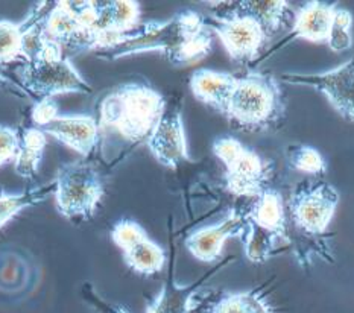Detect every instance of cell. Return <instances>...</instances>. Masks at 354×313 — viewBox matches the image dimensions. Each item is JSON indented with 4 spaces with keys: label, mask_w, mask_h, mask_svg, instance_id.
<instances>
[{
    "label": "cell",
    "mask_w": 354,
    "mask_h": 313,
    "mask_svg": "<svg viewBox=\"0 0 354 313\" xmlns=\"http://www.w3.org/2000/svg\"><path fill=\"white\" fill-rule=\"evenodd\" d=\"M227 11L234 14L248 15V17L259 21L269 37L279 32L286 23V15L289 12V3L286 0H245V2L228 3Z\"/></svg>",
    "instance_id": "cell-19"
},
{
    "label": "cell",
    "mask_w": 354,
    "mask_h": 313,
    "mask_svg": "<svg viewBox=\"0 0 354 313\" xmlns=\"http://www.w3.org/2000/svg\"><path fill=\"white\" fill-rule=\"evenodd\" d=\"M146 236H148V233L145 231V228L133 219H120L119 222L114 224L111 231L113 242L122 251L129 248L137 240L146 238Z\"/></svg>",
    "instance_id": "cell-27"
},
{
    "label": "cell",
    "mask_w": 354,
    "mask_h": 313,
    "mask_svg": "<svg viewBox=\"0 0 354 313\" xmlns=\"http://www.w3.org/2000/svg\"><path fill=\"white\" fill-rule=\"evenodd\" d=\"M0 260L3 263L0 268V295L8 298L26 295L32 278L26 258L15 251H6L0 254Z\"/></svg>",
    "instance_id": "cell-22"
},
{
    "label": "cell",
    "mask_w": 354,
    "mask_h": 313,
    "mask_svg": "<svg viewBox=\"0 0 354 313\" xmlns=\"http://www.w3.org/2000/svg\"><path fill=\"white\" fill-rule=\"evenodd\" d=\"M213 154L225 166V189L234 196L257 198L274 178L272 160L245 146L233 135H221L213 142Z\"/></svg>",
    "instance_id": "cell-6"
},
{
    "label": "cell",
    "mask_w": 354,
    "mask_h": 313,
    "mask_svg": "<svg viewBox=\"0 0 354 313\" xmlns=\"http://www.w3.org/2000/svg\"><path fill=\"white\" fill-rule=\"evenodd\" d=\"M212 43L213 34L204 15L184 10L165 21L140 23L134 30L120 35L111 48L97 52V57L114 61L143 52H160L169 63L187 66L209 55Z\"/></svg>",
    "instance_id": "cell-2"
},
{
    "label": "cell",
    "mask_w": 354,
    "mask_h": 313,
    "mask_svg": "<svg viewBox=\"0 0 354 313\" xmlns=\"http://www.w3.org/2000/svg\"><path fill=\"white\" fill-rule=\"evenodd\" d=\"M41 131L82 157L97 149V120L88 114H58Z\"/></svg>",
    "instance_id": "cell-13"
},
{
    "label": "cell",
    "mask_w": 354,
    "mask_h": 313,
    "mask_svg": "<svg viewBox=\"0 0 354 313\" xmlns=\"http://www.w3.org/2000/svg\"><path fill=\"white\" fill-rule=\"evenodd\" d=\"M15 73L23 87L41 99L66 93H91V87L73 67L71 58L63 57L61 46L50 38L44 48Z\"/></svg>",
    "instance_id": "cell-5"
},
{
    "label": "cell",
    "mask_w": 354,
    "mask_h": 313,
    "mask_svg": "<svg viewBox=\"0 0 354 313\" xmlns=\"http://www.w3.org/2000/svg\"><path fill=\"white\" fill-rule=\"evenodd\" d=\"M225 117L236 131L248 134L268 133L281 126L286 119V97L279 79L259 70L237 76Z\"/></svg>",
    "instance_id": "cell-3"
},
{
    "label": "cell",
    "mask_w": 354,
    "mask_h": 313,
    "mask_svg": "<svg viewBox=\"0 0 354 313\" xmlns=\"http://www.w3.org/2000/svg\"><path fill=\"white\" fill-rule=\"evenodd\" d=\"M353 14L345 8H336L327 38V46L333 52H345L353 48Z\"/></svg>",
    "instance_id": "cell-25"
},
{
    "label": "cell",
    "mask_w": 354,
    "mask_h": 313,
    "mask_svg": "<svg viewBox=\"0 0 354 313\" xmlns=\"http://www.w3.org/2000/svg\"><path fill=\"white\" fill-rule=\"evenodd\" d=\"M237 84V76L212 68H198L190 76V90L199 102L224 114Z\"/></svg>",
    "instance_id": "cell-16"
},
{
    "label": "cell",
    "mask_w": 354,
    "mask_h": 313,
    "mask_svg": "<svg viewBox=\"0 0 354 313\" xmlns=\"http://www.w3.org/2000/svg\"><path fill=\"white\" fill-rule=\"evenodd\" d=\"M25 25L0 20V64L11 63L21 57Z\"/></svg>",
    "instance_id": "cell-26"
},
{
    "label": "cell",
    "mask_w": 354,
    "mask_h": 313,
    "mask_svg": "<svg viewBox=\"0 0 354 313\" xmlns=\"http://www.w3.org/2000/svg\"><path fill=\"white\" fill-rule=\"evenodd\" d=\"M97 20L95 30L104 35L105 49L111 48L118 38L128 34L140 25V3L133 0H118V2H96Z\"/></svg>",
    "instance_id": "cell-14"
},
{
    "label": "cell",
    "mask_w": 354,
    "mask_h": 313,
    "mask_svg": "<svg viewBox=\"0 0 354 313\" xmlns=\"http://www.w3.org/2000/svg\"><path fill=\"white\" fill-rule=\"evenodd\" d=\"M58 105L52 97L40 99V102H37L32 108V120L38 128H44L48 124L58 116Z\"/></svg>",
    "instance_id": "cell-29"
},
{
    "label": "cell",
    "mask_w": 354,
    "mask_h": 313,
    "mask_svg": "<svg viewBox=\"0 0 354 313\" xmlns=\"http://www.w3.org/2000/svg\"><path fill=\"white\" fill-rule=\"evenodd\" d=\"M286 162L292 171L322 177L327 172V162L321 152L309 144H290L286 148Z\"/></svg>",
    "instance_id": "cell-24"
},
{
    "label": "cell",
    "mask_w": 354,
    "mask_h": 313,
    "mask_svg": "<svg viewBox=\"0 0 354 313\" xmlns=\"http://www.w3.org/2000/svg\"><path fill=\"white\" fill-rule=\"evenodd\" d=\"M205 25L219 37L230 58L237 64L256 59L271 38L259 21L227 10L210 14L205 17Z\"/></svg>",
    "instance_id": "cell-9"
},
{
    "label": "cell",
    "mask_w": 354,
    "mask_h": 313,
    "mask_svg": "<svg viewBox=\"0 0 354 313\" xmlns=\"http://www.w3.org/2000/svg\"><path fill=\"white\" fill-rule=\"evenodd\" d=\"M166 99L151 84L128 81L111 88L99 106L97 151L114 167L146 143L166 110Z\"/></svg>",
    "instance_id": "cell-1"
},
{
    "label": "cell",
    "mask_w": 354,
    "mask_h": 313,
    "mask_svg": "<svg viewBox=\"0 0 354 313\" xmlns=\"http://www.w3.org/2000/svg\"><path fill=\"white\" fill-rule=\"evenodd\" d=\"M234 257H228L224 262H221L219 266H214V268L204 274V276L196 280L195 283L181 286L175 281L174 276L167 278L166 283L161 287L160 294L148 303L146 306V313H190L192 306H194L195 295L204 286L207 280H210L214 274L221 271L224 266L228 265V262H233Z\"/></svg>",
    "instance_id": "cell-17"
},
{
    "label": "cell",
    "mask_w": 354,
    "mask_h": 313,
    "mask_svg": "<svg viewBox=\"0 0 354 313\" xmlns=\"http://www.w3.org/2000/svg\"><path fill=\"white\" fill-rule=\"evenodd\" d=\"M19 149V134L12 128L0 125V167L14 162Z\"/></svg>",
    "instance_id": "cell-28"
},
{
    "label": "cell",
    "mask_w": 354,
    "mask_h": 313,
    "mask_svg": "<svg viewBox=\"0 0 354 313\" xmlns=\"http://www.w3.org/2000/svg\"><path fill=\"white\" fill-rule=\"evenodd\" d=\"M105 193L101 173L95 164L84 160L63 164L55 178L58 211L72 220H90Z\"/></svg>",
    "instance_id": "cell-7"
},
{
    "label": "cell",
    "mask_w": 354,
    "mask_h": 313,
    "mask_svg": "<svg viewBox=\"0 0 354 313\" xmlns=\"http://www.w3.org/2000/svg\"><path fill=\"white\" fill-rule=\"evenodd\" d=\"M336 8V2H321V0H310V2L304 3L297 11L290 35L284 38L281 46L288 44L290 40H295V38L326 44Z\"/></svg>",
    "instance_id": "cell-15"
},
{
    "label": "cell",
    "mask_w": 354,
    "mask_h": 313,
    "mask_svg": "<svg viewBox=\"0 0 354 313\" xmlns=\"http://www.w3.org/2000/svg\"><path fill=\"white\" fill-rule=\"evenodd\" d=\"M48 139L40 128H28L19 139V149L14 158V172L21 178L32 180L44 155Z\"/></svg>",
    "instance_id": "cell-21"
},
{
    "label": "cell",
    "mask_w": 354,
    "mask_h": 313,
    "mask_svg": "<svg viewBox=\"0 0 354 313\" xmlns=\"http://www.w3.org/2000/svg\"><path fill=\"white\" fill-rule=\"evenodd\" d=\"M245 211V256L252 263H265L277 251L292 243L288 234L286 205L283 195L272 187L263 190Z\"/></svg>",
    "instance_id": "cell-4"
},
{
    "label": "cell",
    "mask_w": 354,
    "mask_h": 313,
    "mask_svg": "<svg viewBox=\"0 0 354 313\" xmlns=\"http://www.w3.org/2000/svg\"><path fill=\"white\" fill-rule=\"evenodd\" d=\"M146 146L153 158L169 169H176L184 162H192L180 104L166 105L163 116L146 140Z\"/></svg>",
    "instance_id": "cell-11"
},
{
    "label": "cell",
    "mask_w": 354,
    "mask_h": 313,
    "mask_svg": "<svg viewBox=\"0 0 354 313\" xmlns=\"http://www.w3.org/2000/svg\"><path fill=\"white\" fill-rule=\"evenodd\" d=\"M281 81L319 91L342 119L354 124V58L333 70L317 75L284 73Z\"/></svg>",
    "instance_id": "cell-10"
},
{
    "label": "cell",
    "mask_w": 354,
    "mask_h": 313,
    "mask_svg": "<svg viewBox=\"0 0 354 313\" xmlns=\"http://www.w3.org/2000/svg\"><path fill=\"white\" fill-rule=\"evenodd\" d=\"M337 204L339 193L330 182L307 180L294 189L288 207L297 231L315 238L327 231Z\"/></svg>",
    "instance_id": "cell-8"
},
{
    "label": "cell",
    "mask_w": 354,
    "mask_h": 313,
    "mask_svg": "<svg viewBox=\"0 0 354 313\" xmlns=\"http://www.w3.org/2000/svg\"><path fill=\"white\" fill-rule=\"evenodd\" d=\"M190 313H275L261 289L245 292H214L198 306H192Z\"/></svg>",
    "instance_id": "cell-18"
},
{
    "label": "cell",
    "mask_w": 354,
    "mask_h": 313,
    "mask_svg": "<svg viewBox=\"0 0 354 313\" xmlns=\"http://www.w3.org/2000/svg\"><path fill=\"white\" fill-rule=\"evenodd\" d=\"M123 260L134 274L142 277L157 276L166 265V253L149 236L137 240L129 248L123 249Z\"/></svg>",
    "instance_id": "cell-20"
},
{
    "label": "cell",
    "mask_w": 354,
    "mask_h": 313,
    "mask_svg": "<svg viewBox=\"0 0 354 313\" xmlns=\"http://www.w3.org/2000/svg\"><path fill=\"white\" fill-rule=\"evenodd\" d=\"M246 231L245 211L239 209L228 210L221 222L199 228L186 238V248L196 260L203 263H216L230 239L243 238Z\"/></svg>",
    "instance_id": "cell-12"
},
{
    "label": "cell",
    "mask_w": 354,
    "mask_h": 313,
    "mask_svg": "<svg viewBox=\"0 0 354 313\" xmlns=\"http://www.w3.org/2000/svg\"><path fill=\"white\" fill-rule=\"evenodd\" d=\"M52 193H55V181L14 195L0 190V230L12 218L17 216L20 211L32 207L35 204H40Z\"/></svg>",
    "instance_id": "cell-23"
}]
</instances>
